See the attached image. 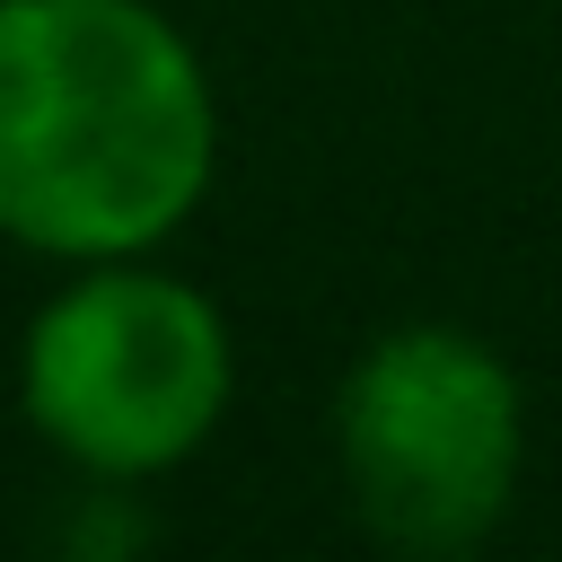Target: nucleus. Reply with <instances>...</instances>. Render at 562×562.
I'll return each instance as SVG.
<instances>
[{"instance_id":"f257e3e1","label":"nucleus","mask_w":562,"mask_h":562,"mask_svg":"<svg viewBox=\"0 0 562 562\" xmlns=\"http://www.w3.org/2000/svg\"><path fill=\"white\" fill-rule=\"evenodd\" d=\"M220 167L211 70L158 0H0V237L53 263L149 255Z\"/></svg>"},{"instance_id":"f03ea898","label":"nucleus","mask_w":562,"mask_h":562,"mask_svg":"<svg viewBox=\"0 0 562 562\" xmlns=\"http://www.w3.org/2000/svg\"><path fill=\"white\" fill-rule=\"evenodd\" d=\"M237 386L228 316L158 272L149 255L79 263L18 342V404L53 457L97 483H140L184 465Z\"/></svg>"},{"instance_id":"7ed1b4c3","label":"nucleus","mask_w":562,"mask_h":562,"mask_svg":"<svg viewBox=\"0 0 562 562\" xmlns=\"http://www.w3.org/2000/svg\"><path fill=\"white\" fill-rule=\"evenodd\" d=\"M334 448L351 509L395 553H465L501 527L518 492V378L492 342L457 325L378 334L334 404Z\"/></svg>"}]
</instances>
